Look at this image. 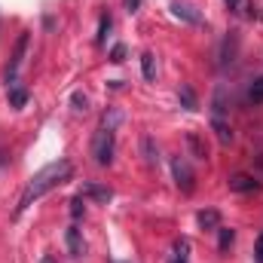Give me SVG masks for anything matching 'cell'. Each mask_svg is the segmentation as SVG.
I'll return each instance as SVG.
<instances>
[{"mask_svg":"<svg viewBox=\"0 0 263 263\" xmlns=\"http://www.w3.org/2000/svg\"><path fill=\"white\" fill-rule=\"evenodd\" d=\"M73 178V165H70V159H55V162H49V165H43L28 184H25V193L18 199V208H15V214H22L25 208H31L34 202L40 196H46L49 190H55V187H62Z\"/></svg>","mask_w":263,"mask_h":263,"instance_id":"1","label":"cell"},{"mask_svg":"<svg viewBox=\"0 0 263 263\" xmlns=\"http://www.w3.org/2000/svg\"><path fill=\"white\" fill-rule=\"evenodd\" d=\"M114 153H117V129L110 126H98L95 138H92V156L98 165H110L114 162Z\"/></svg>","mask_w":263,"mask_h":263,"instance_id":"2","label":"cell"},{"mask_svg":"<svg viewBox=\"0 0 263 263\" xmlns=\"http://www.w3.org/2000/svg\"><path fill=\"white\" fill-rule=\"evenodd\" d=\"M28 43H31V34H28V31H25V34H18V40H15V49H12V59H9V67H6V83H15V73H18L22 62H25Z\"/></svg>","mask_w":263,"mask_h":263,"instance_id":"3","label":"cell"},{"mask_svg":"<svg viewBox=\"0 0 263 263\" xmlns=\"http://www.w3.org/2000/svg\"><path fill=\"white\" fill-rule=\"evenodd\" d=\"M172 175H175V184L181 193H193V168L187 165V159H172Z\"/></svg>","mask_w":263,"mask_h":263,"instance_id":"4","label":"cell"},{"mask_svg":"<svg viewBox=\"0 0 263 263\" xmlns=\"http://www.w3.org/2000/svg\"><path fill=\"white\" fill-rule=\"evenodd\" d=\"M227 184H230L233 193H257V190H260V181L251 178V175H233Z\"/></svg>","mask_w":263,"mask_h":263,"instance_id":"5","label":"cell"},{"mask_svg":"<svg viewBox=\"0 0 263 263\" xmlns=\"http://www.w3.org/2000/svg\"><path fill=\"white\" fill-rule=\"evenodd\" d=\"M83 196L86 199H95V202H101V205H107L110 199H114V190L110 187H101V184H83Z\"/></svg>","mask_w":263,"mask_h":263,"instance_id":"6","label":"cell"},{"mask_svg":"<svg viewBox=\"0 0 263 263\" xmlns=\"http://www.w3.org/2000/svg\"><path fill=\"white\" fill-rule=\"evenodd\" d=\"M172 12L181 18V22H190V25H202V15H199L196 9L190 6V3H181V0H175L172 3Z\"/></svg>","mask_w":263,"mask_h":263,"instance_id":"7","label":"cell"},{"mask_svg":"<svg viewBox=\"0 0 263 263\" xmlns=\"http://www.w3.org/2000/svg\"><path fill=\"white\" fill-rule=\"evenodd\" d=\"M65 242H67V251H70L73 257H83V254H86V242H83V236H80L77 227H70L65 233Z\"/></svg>","mask_w":263,"mask_h":263,"instance_id":"8","label":"cell"},{"mask_svg":"<svg viewBox=\"0 0 263 263\" xmlns=\"http://www.w3.org/2000/svg\"><path fill=\"white\" fill-rule=\"evenodd\" d=\"M199 227L202 230H208V233H217V227H220V214L214 211V208H205V211H199Z\"/></svg>","mask_w":263,"mask_h":263,"instance_id":"9","label":"cell"},{"mask_svg":"<svg viewBox=\"0 0 263 263\" xmlns=\"http://www.w3.org/2000/svg\"><path fill=\"white\" fill-rule=\"evenodd\" d=\"M233 242H236V230H230V227H217V251L227 254V251L233 248Z\"/></svg>","mask_w":263,"mask_h":263,"instance_id":"10","label":"cell"},{"mask_svg":"<svg viewBox=\"0 0 263 263\" xmlns=\"http://www.w3.org/2000/svg\"><path fill=\"white\" fill-rule=\"evenodd\" d=\"M168 263H190V239H178L172 248V260Z\"/></svg>","mask_w":263,"mask_h":263,"instance_id":"11","label":"cell"},{"mask_svg":"<svg viewBox=\"0 0 263 263\" xmlns=\"http://www.w3.org/2000/svg\"><path fill=\"white\" fill-rule=\"evenodd\" d=\"M141 153H144V159L153 165V162H159V150H156V144H153V138L150 135H144L141 138Z\"/></svg>","mask_w":263,"mask_h":263,"instance_id":"12","label":"cell"},{"mask_svg":"<svg viewBox=\"0 0 263 263\" xmlns=\"http://www.w3.org/2000/svg\"><path fill=\"white\" fill-rule=\"evenodd\" d=\"M211 129L217 132L220 144H230V141H233V129H230V126L223 123V117H214V120H211Z\"/></svg>","mask_w":263,"mask_h":263,"instance_id":"13","label":"cell"},{"mask_svg":"<svg viewBox=\"0 0 263 263\" xmlns=\"http://www.w3.org/2000/svg\"><path fill=\"white\" fill-rule=\"evenodd\" d=\"M9 104H12V107H25V104H28V89L9 86Z\"/></svg>","mask_w":263,"mask_h":263,"instance_id":"14","label":"cell"},{"mask_svg":"<svg viewBox=\"0 0 263 263\" xmlns=\"http://www.w3.org/2000/svg\"><path fill=\"white\" fill-rule=\"evenodd\" d=\"M178 98H181V104H184V110H196V92H193L190 86H181V92H178Z\"/></svg>","mask_w":263,"mask_h":263,"instance_id":"15","label":"cell"},{"mask_svg":"<svg viewBox=\"0 0 263 263\" xmlns=\"http://www.w3.org/2000/svg\"><path fill=\"white\" fill-rule=\"evenodd\" d=\"M187 147L193 150V156H196V159H205V144L199 141L196 132H187Z\"/></svg>","mask_w":263,"mask_h":263,"instance_id":"16","label":"cell"},{"mask_svg":"<svg viewBox=\"0 0 263 263\" xmlns=\"http://www.w3.org/2000/svg\"><path fill=\"white\" fill-rule=\"evenodd\" d=\"M141 70H144V80H156V65H153V52H144V55H141Z\"/></svg>","mask_w":263,"mask_h":263,"instance_id":"17","label":"cell"},{"mask_svg":"<svg viewBox=\"0 0 263 263\" xmlns=\"http://www.w3.org/2000/svg\"><path fill=\"white\" fill-rule=\"evenodd\" d=\"M248 98H251L254 104H263V73L251 83V86H248Z\"/></svg>","mask_w":263,"mask_h":263,"instance_id":"18","label":"cell"},{"mask_svg":"<svg viewBox=\"0 0 263 263\" xmlns=\"http://www.w3.org/2000/svg\"><path fill=\"white\" fill-rule=\"evenodd\" d=\"M70 104H73L77 114H86V110H89V98H86L83 92H73V95H70Z\"/></svg>","mask_w":263,"mask_h":263,"instance_id":"19","label":"cell"},{"mask_svg":"<svg viewBox=\"0 0 263 263\" xmlns=\"http://www.w3.org/2000/svg\"><path fill=\"white\" fill-rule=\"evenodd\" d=\"M110 25H114V22H110V15H101V22H98V37H95L98 43H104V40H107V31H110Z\"/></svg>","mask_w":263,"mask_h":263,"instance_id":"20","label":"cell"},{"mask_svg":"<svg viewBox=\"0 0 263 263\" xmlns=\"http://www.w3.org/2000/svg\"><path fill=\"white\" fill-rule=\"evenodd\" d=\"M83 211H86V196L80 193V196H73V199H70V214H73V217H80Z\"/></svg>","mask_w":263,"mask_h":263,"instance_id":"21","label":"cell"},{"mask_svg":"<svg viewBox=\"0 0 263 263\" xmlns=\"http://www.w3.org/2000/svg\"><path fill=\"white\" fill-rule=\"evenodd\" d=\"M107 59H110L114 65H123V62H126V46H123V43H117V46L110 49V55H107Z\"/></svg>","mask_w":263,"mask_h":263,"instance_id":"22","label":"cell"},{"mask_svg":"<svg viewBox=\"0 0 263 263\" xmlns=\"http://www.w3.org/2000/svg\"><path fill=\"white\" fill-rule=\"evenodd\" d=\"M254 260L263 263V233L257 236V242H254Z\"/></svg>","mask_w":263,"mask_h":263,"instance_id":"23","label":"cell"},{"mask_svg":"<svg viewBox=\"0 0 263 263\" xmlns=\"http://www.w3.org/2000/svg\"><path fill=\"white\" fill-rule=\"evenodd\" d=\"M123 3H126L129 12H138V6H141V0H123Z\"/></svg>","mask_w":263,"mask_h":263,"instance_id":"24","label":"cell"},{"mask_svg":"<svg viewBox=\"0 0 263 263\" xmlns=\"http://www.w3.org/2000/svg\"><path fill=\"white\" fill-rule=\"evenodd\" d=\"M223 3H227L230 9H239V6H242V0H223Z\"/></svg>","mask_w":263,"mask_h":263,"instance_id":"25","label":"cell"}]
</instances>
